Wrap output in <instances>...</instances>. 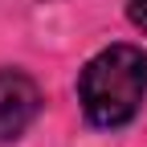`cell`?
Instances as JSON below:
<instances>
[{"label":"cell","mask_w":147,"mask_h":147,"mask_svg":"<svg viewBox=\"0 0 147 147\" xmlns=\"http://www.w3.org/2000/svg\"><path fill=\"white\" fill-rule=\"evenodd\" d=\"M82 110L94 127H123L147 98V53L135 45H110L86 61L78 78Z\"/></svg>","instance_id":"1"},{"label":"cell","mask_w":147,"mask_h":147,"mask_svg":"<svg viewBox=\"0 0 147 147\" xmlns=\"http://www.w3.org/2000/svg\"><path fill=\"white\" fill-rule=\"evenodd\" d=\"M41 110V90L25 69H0V143H12L29 131Z\"/></svg>","instance_id":"2"},{"label":"cell","mask_w":147,"mask_h":147,"mask_svg":"<svg viewBox=\"0 0 147 147\" xmlns=\"http://www.w3.org/2000/svg\"><path fill=\"white\" fill-rule=\"evenodd\" d=\"M127 12H131V21L147 33V0H131V4H127Z\"/></svg>","instance_id":"3"}]
</instances>
